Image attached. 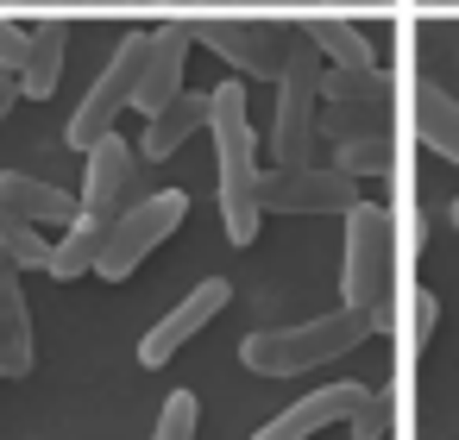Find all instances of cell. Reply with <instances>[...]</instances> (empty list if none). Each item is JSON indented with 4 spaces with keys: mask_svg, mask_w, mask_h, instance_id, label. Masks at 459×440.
<instances>
[{
    "mask_svg": "<svg viewBox=\"0 0 459 440\" xmlns=\"http://www.w3.org/2000/svg\"><path fill=\"white\" fill-rule=\"evenodd\" d=\"M208 126H214V208H221V233L227 246H252L258 239V133H252V108H246V82L227 76L208 89Z\"/></svg>",
    "mask_w": 459,
    "mask_h": 440,
    "instance_id": "obj_1",
    "label": "cell"
},
{
    "mask_svg": "<svg viewBox=\"0 0 459 440\" xmlns=\"http://www.w3.org/2000/svg\"><path fill=\"white\" fill-rule=\"evenodd\" d=\"M346 258H340V296L371 321V333L396 327V220L377 202H352L346 214Z\"/></svg>",
    "mask_w": 459,
    "mask_h": 440,
    "instance_id": "obj_2",
    "label": "cell"
},
{
    "mask_svg": "<svg viewBox=\"0 0 459 440\" xmlns=\"http://www.w3.org/2000/svg\"><path fill=\"white\" fill-rule=\"evenodd\" d=\"M365 333H371V321L340 302L333 315H315V321H296V327H271V333H246L239 340V365L258 371V377H302V371L333 365L352 346H365Z\"/></svg>",
    "mask_w": 459,
    "mask_h": 440,
    "instance_id": "obj_3",
    "label": "cell"
},
{
    "mask_svg": "<svg viewBox=\"0 0 459 440\" xmlns=\"http://www.w3.org/2000/svg\"><path fill=\"white\" fill-rule=\"evenodd\" d=\"M189 220V195L183 189H158V195H139V202H126L114 220H108V239H101V264H95V277H108V283H126L177 227Z\"/></svg>",
    "mask_w": 459,
    "mask_h": 440,
    "instance_id": "obj_4",
    "label": "cell"
},
{
    "mask_svg": "<svg viewBox=\"0 0 459 440\" xmlns=\"http://www.w3.org/2000/svg\"><path fill=\"white\" fill-rule=\"evenodd\" d=\"M145 57H152V32H126V39L114 45L108 70L95 76V89L82 95V108H76L70 126H64V145H70V151H89V145H101L108 133H120V114L133 108L139 76H145Z\"/></svg>",
    "mask_w": 459,
    "mask_h": 440,
    "instance_id": "obj_5",
    "label": "cell"
},
{
    "mask_svg": "<svg viewBox=\"0 0 459 440\" xmlns=\"http://www.w3.org/2000/svg\"><path fill=\"white\" fill-rule=\"evenodd\" d=\"M321 51L308 45V32L296 39L283 76H277V120H271V158L277 164H315V114H321Z\"/></svg>",
    "mask_w": 459,
    "mask_h": 440,
    "instance_id": "obj_6",
    "label": "cell"
},
{
    "mask_svg": "<svg viewBox=\"0 0 459 440\" xmlns=\"http://www.w3.org/2000/svg\"><path fill=\"white\" fill-rule=\"evenodd\" d=\"M189 32H195L214 57H227L239 82H246V76L277 82L283 64H290V51H296V39H302V26H283V20H195Z\"/></svg>",
    "mask_w": 459,
    "mask_h": 440,
    "instance_id": "obj_7",
    "label": "cell"
},
{
    "mask_svg": "<svg viewBox=\"0 0 459 440\" xmlns=\"http://www.w3.org/2000/svg\"><path fill=\"white\" fill-rule=\"evenodd\" d=\"M352 202H365V195L333 164H271L258 177V208L264 214H346Z\"/></svg>",
    "mask_w": 459,
    "mask_h": 440,
    "instance_id": "obj_8",
    "label": "cell"
},
{
    "mask_svg": "<svg viewBox=\"0 0 459 440\" xmlns=\"http://www.w3.org/2000/svg\"><path fill=\"white\" fill-rule=\"evenodd\" d=\"M227 302H233V283H227V277H202L183 302L164 308V321L145 327V340H139V365H145V371H164V365H170V358H177V352H183V346H189L221 308H227Z\"/></svg>",
    "mask_w": 459,
    "mask_h": 440,
    "instance_id": "obj_9",
    "label": "cell"
},
{
    "mask_svg": "<svg viewBox=\"0 0 459 440\" xmlns=\"http://www.w3.org/2000/svg\"><path fill=\"white\" fill-rule=\"evenodd\" d=\"M89 158V170H82V214H101V220H114L126 202H139L133 189H139V151L120 139V133H108L101 145H89L82 151Z\"/></svg>",
    "mask_w": 459,
    "mask_h": 440,
    "instance_id": "obj_10",
    "label": "cell"
},
{
    "mask_svg": "<svg viewBox=\"0 0 459 440\" xmlns=\"http://www.w3.org/2000/svg\"><path fill=\"white\" fill-rule=\"evenodd\" d=\"M371 390L365 384H321V390H308V396H296L283 415H271L252 440H315L321 427H333V421H352V409L365 402Z\"/></svg>",
    "mask_w": 459,
    "mask_h": 440,
    "instance_id": "obj_11",
    "label": "cell"
},
{
    "mask_svg": "<svg viewBox=\"0 0 459 440\" xmlns=\"http://www.w3.org/2000/svg\"><path fill=\"white\" fill-rule=\"evenodd\" d=\"M189 45H195L189 20H164V26L152 32V57H145V76H139V95H133V114H145V120H152L158 108H170V101L183 95Z\"/></svg>",
    "mask_w": 459,
    "mask_h": 440,
    "instance_id": "obj_12",
    "label": "cell"
},
{
    "mask_svg": "<svg viewBox=\"0 0 459 440\" xmlns=\"http://www.w3.org/2000/svg\"><path fill=\"white\" fill-rule=\"evenodd\" d=\"M26 271L0 252V377H26L39 346H32V308H26Z\"/></svg>",
    "mask_w": 459,
    "mask_h": 440,
    "instance_id": "obj_13",
    "label": "cell"
},
{
    "mask_svg": "<svg viewBox=\"0 0 459 440\" xmlns=\"http://www.w3.org/2000/svg\"><path fill=\"white\" fill-rule=\"evenodd\" d=\"M0 208H13L26 227H70L76 214H82V202L70 195V189H57V183H39V177H26V170H0Z\"/></svg>",
    "mask_w": 459,
    "mask_h": 440,
    "instance_id": "obj_14",
    "label": "cell"
},
{
    "mask_svg": "<svg viewBox=\"0 0 459 440\" xmlns=\"http://www.w3.org/2000/svg\"><path fill=\"white\" fill-rule=\"evenodd\" d=\"M202 126H208V95H189V89H183L170 108H158V114L145 120V133H139L133 151H139V164H164V158H177Z\"/></svg>",
    "mask_w": 459,
    "mask_h": 440,
    "instance_id": "obj_15",
    "label": "cell"
},
{
    "mask_svg": "<svg viewBox=\"0 0 459 440\" xmlns=\"http://www.w3.org/2000/svg\"><path fill=\"white\" fill-rule=\"evenodd\" d=\"M64 57H70V26L64 20H39L32 45H26V64H20V95L26 101H51L57 82H64Z\"/></svg>",
    "mask_w": 459,
    "mask_h": 440,
    "instance_id": "obj_16",
    "label": "cell"
},
{
    "mask_svg": "<svg viewBox=\"0 0 459 440\" xmlns=\"http://www.w3.org/2000/svg\"><path fill=\"white\" fill-rule=\"evenodd\" d=\"M409 120H415V139H421L434 158L459 164V101H453L446 89L415 82V95H409Z\"/></svg>",
    "mask_w": 459,
    "mask_h": 440,
    "instance_id": "obj_17",
    "label": "cell"
},
{
    "mask_svg": "<svg viewBox=\"0 0 459 440\" xmlns=\"http://www.w3.org/2000/svg\"><path fill=\"white\" fill-rule=\"evenodd\" d=\"M302 32L321 51V64H333V70H377V45L365 39V26H352L340 13H315V20H302Z\"/></svg>",
    "mask_w": 459,
    "mask_h": 440,
    "instance_id": "obj_18",
    "label": "cell"
},
{
    "mask_svg": "<svg viewBox=\"0 0 459 440\" xmlns=\"http://www.w3.org/2000/svg\"><path fill=\"white\" fill-rule=\"evenodd\" d=\"M101 239H108V220H101V214H76V220L64 227V239H51V264H45V277H57V283H70V277H95V264H101Z\"/></svg>",
    "mask_w": 459,
    "mask_h": 440,
    "instance_id": "obj_19",
    "label": "cell"
},
{
    "mask_svg": "<svg viewBox=\"0 0 459 440\" xmlns=\"http://www.w3.org/2000/svg\"><path fill=\"white\" fill-rule=\"evenodd\" d=\"M321 139H365V133H390V101H321L315 114Z\"/></svg>",
    "mask_w": 459,
    "mask_h": 440,
    "instance_id": "obj_20",
    "label": "cell"
},
{
    "mask_svg": "<svg viewBox=\"0 0 459 440\" xmlns=\"http://www.w3.org/2000/svg\"><path fill=\"white\" fill-rule=\"evenodd\" d=\"M434 321H440V302H434V289H396V340H403V352L409 358H421L428 352V340H434Z\"/></svg>",
    "mask_w": 459,
    "mask_h": 440,
    "instance_id": "obj_21",
    "label": "cell"
},
{
    "mask_svg": "<svg viewBox=\"0 0 459 440\" xmlns=\"http://www.w3.org/2000/svg\"><path fill=\"white\" fill-rule=\"evenodd\" d=\"M315 95H321V101H390L396 82H390L384 70H333V64H321Z\"/></svg>",
    "mask_w": 459,
    "mask_h": 440,
    "instance_id": "obj_22",
    "label": "cell"
},
{
    "mask_svg": "<svg viewBox=\"0 0 459 440\" xmlns=\"http://www.w3.org/2000/svg\"><path fill=\"white\" fill-rule=\"evenodd\" d=\"M390 164H396V151H390V133H365V139H340L333 145V170L340 177H390Z\"/></svg>",
    "mask_w": 459,
    "mask_h": 440,
    "instance_id": "obj_23",
    "label": "cell"
},
{
    "mask_svg": "<svg viewBox=\"0 0 459 440\" xmlns=\"http://www.w3.org/2000/svg\"><path fill=\"white\" fill-rule=\"evenodd\" d=\"M0 252H7L20 271H45V264H51V239H45L39 227H26L13 208H0Z\"/></svg>",
    "mask_w": 459,
    "mask_h": 440,
    "instance_id": "obj_24",
    "label": "cell"
},
{
    "mask_svg": "<svg viewBox=\"0 0 459 440\" xmlns=\"http://www.w3.org/2000/svg\"><path fill=\"white\" fill-rule=\"evenodd\" d=\"M346 434H352V440H390V434H396V390H371V396L352 409Z\"/></svg>",
    "mask_w": 459,
    "mask_h": 440,
    "instance_id": "obj_25",
    "label": "cell"
},
{
    "mask_svg": "<svg viewBox=\"0 0 459 440\" xmlns=\"http://www.w3.org/2000/svg\"><path fill=\"white\" fill-rule=\"evenodd\" d=\"M195 421H202V409H195V390H170V396H164V409H158V427H152V440H195Z\"/></svg>",
    "mask_w": 459,
    "mask_h": 440,
    "instance_id": "obj_26",
    "label": "cell"
},
{
    "mask_svg": "<svg viewBox=\"0 0 459 440\" xmlns=\"http://www.w3.org/2000/svg\"><path fill=\"white\" fill-rule=\"evenodd\" d=\"M26 45H32V26H20V20H7V13H0V70H7V76H20Z\"/></svg>",
    "mask_w": 459,
    "mask_h": 440,
    "instance_id": "obj_27",
    "label": "cell"
},
{
    "mask_svg": "<svg viewBox=\"0 0 459 440\" xmlns=\"http://www.w3.org/2000/svg\"><path fill=\"white\" fill-rule=\"evenodd\" d=\"M13 101H20V76H7V70H0V120L13 114Z\"/></svg>",
    "mask_w": 459,
    "mask_h": 440,
    "instance_id": "obj_28",
    "label": "cell"
},
{
    "mask_svg": "<svg viewBox=\"0 0 459 440\" xmlns=\"http://www.w3.org/2000/svg\"><path fill=\"white\" fill-rule=\"evenodd\" d=\"M453 227H459V195H453Z\"/></svg>",
    "mask_w": 459,
    "mask_h": 440,
    "instance_id": "obj_29",
    "label": "cell"
}]
</instances>
